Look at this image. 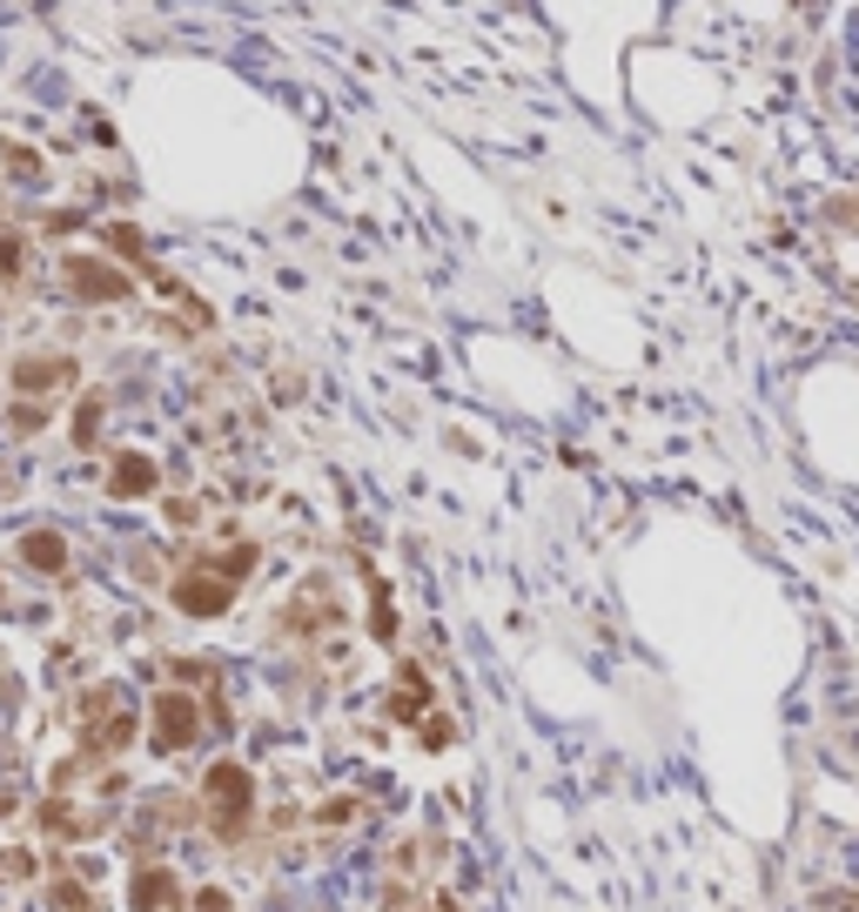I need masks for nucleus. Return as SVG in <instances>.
<instances>
[{"mask_svg":"<svg viewBox=\"0 0 859 912\" xmlns=\"http://www.w3.org/2000/svg\"><path fill=\"white\" fill-rule=\"evenodd\" d=\"M21 564L41 571V577H61L67 571V537L61 530H27L21 537Z\"/></svg>","mask_w":859,"mask_h":912,"instance_id":"1a4fd4ad","label":"nucleus"},{"mask_svg":"<svg viewBox=\"0 0 859 912\" xmlns=\"http://www.w3.org/2000/svg\"><path fill=\"white\" fill-rule=\"evenodd\" d=\"M195 738H202V704H195L188 691H154V704H148V745L154 751H188Z\"/></svg>","mask_w":859,"mask_h":912,"instance_id":"f03ea898","label":"nucleus"},{"mask_svg":"<svg viewBox=\"0 0 859 912\" xmlns=\"http://www.w3.org/2000/svg\"><path fill=\"white\" fill-rule=\"evenodd\" d=\"M41 423H48V410H41V403H21V410H14V429H21V436H34Z\"/></svg>","mask_w":859,"mask_h":912,"instance_id":"f8f14e48","label":"nucleus"},{"mask_svg":"<svg viewBox=\"0 0 859 912\" xmlns=\"http://www.w3.org/2000/svg\"><path fill=\"white\" fill-rule=\"evenodd\" d=\"M101 410H108L101 396H88V403L74 410V443H95V429H101Z\"/></svg>","mask_w":859,"mask_h":912,"instance_id":"9d476101","label":"nucleus"},{"mask_svg":"<svg viewBox=\"0 0 859 912\" xmlns=\"http://www.w3.org/2000/svg\"><path fill=\"white\" fill-rule=\"evenodd\" d=\"M188 912H228V892L222 886H202V892H195V905Z\"/></svg>","mask_w":859,"mask_h":912,"instance_id":"ddd939ff","label":"nucleus"},{"mask_svg":"<svg viewBox=\"0 0 859 912\" xmlns=\"http://www.w3.org/2000/svg\"><path fill=\"white\" fill-rule=\"evenodd\" d=\"M0 879H34V852H27V846L0 852Z\"/></svg>","mask_w":859,"mask_h":912,"instance_id":"9b49d317","label":"nucleus"},{"mask_svg":"<svg viewBox=\"0 0 859 912\" xmlns=\"http://www.w3.org/2000/svg\"><path fill=\"white\" fill-rule=\"evenodd\" d=\"M61 275H67V289L82 296V302H128L135 296V275H122V268L101 262V255H67Z\"/></svg>","mask_w":859,"mask_h":912,"instance_id":"20e7f679","label":"nucleus"},{"mask_svg":"<svg viewBox=\"0 0 859 912\" xmlns=\"http://www.w3.org/2000/svg\"><path fill=\"white\" fill-rule=\"evenodd\" d=\"M162 490V470H154V457H141V450H122L108 463V497H122V503H135V497H154Z\"/></svg>","mask_w":859,"mask_h":912,"instance_id":"39448f33","label":"nucleus"},{"mask_svg":"<svg viewBox=\"0 0 859 912\" xmlns=\"http://www.w3.org/2000/svg\"><path fill=\"white\" fill-rule=\"evenodd\" d=\"M175 899H182V879H175L169 865H141L135 879H128V905L135 912H169Z\"/></svg>","mask_w":859,"mask_h":912,"instance_id":"423d86ee","label":"nucleus"},{"mask_svg":"<svg viewBox=\"0 0 859 912\" xmlns=\"http://www.w3.org/2000/svg\"><path fill=\"white\" fill-rule=\"evenodd\" d=\"M14 383H21V396H27V389L48 396V389L74 383V355H21V363H14Z\"/></svg>","mask_w":859,"mask_h":912,"instance_id":"0eeeda50","label":"nucleus"},{"mask_svg":"<svg viewBox=\"0 0 859 912\" xmlns=\"http://www.w3.org/2000/svg\"><path fill=\"white\" fill-rule=\"evenodd\" d=\"M82 899H88V892H82V886H74V879H61V886H54V905H61V912H74V905H82Z\"/></svg>","mask_w":859,"mask_h":912,"instance_id":"4468645a","label":"nucleus"},{"mask_svg":"<svg viewBox=\"0 0 859 912\" xmlns=\"http://www.w3.org/2000/svg\"><path fill=\"white\" fill-rule=\"evenodd\" d=\"M389 719H430V678H423V664H403L397 671V691H389Z\"/></svg>","mask_w":859,"mask_h":912,"instance_id":"6e6552de","label":"nucleus"},{"mask_svg":"<svg viewBox=\"0 0 859 912\" xmlns=\"http://www.w3.org/2000/svg\"><path fill=\"white\" fill-rule=\"evenodd\" d=\"M416 912H463V905H457V899H450V892H430V899H423V905H416Z\"/></svg>","mask_w":859,"mask_h":912,"instance_id":"2eb2a0df","label":"nucleus"},{"mask_svg":"<svg viewBox=\"0 0 859 912\" xmlns=\"http://www.w3.org/2000/svg\"><path fill=\"white\" fill-rule=\"evenodd\" d=\"M202 805H209V832L222 846H236L256 819V772L242 759H215L202 772Z\"/></svg>","mask_w":859,"mask_h":912,"instance_id":"f257e3e1","label":"nucleus"},{"mask_svg":"<svg viewBox=\"0 0 859 912\" xmlns=\"http://www.w3.org/2000/svg\"><path fill=\"white\" fill-rule=\"evenodd\" d=\"M175 611L182 617H222L228 604H236V577H228L222 564H195V571H182L175 577Z\"/></svg>","mask_w":859,"mask_h":912,"instance_id":"7ed1b4c3","label":"nucleus"}]
</instances>
